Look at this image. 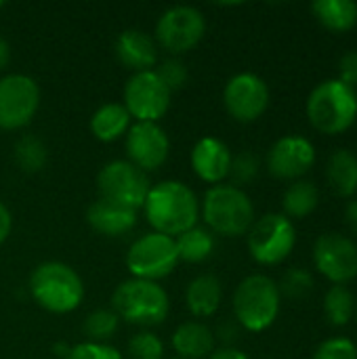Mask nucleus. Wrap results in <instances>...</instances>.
Wrapping results in <instances>:
<instances>
[{
    "instance_id": "nucleus-1",
    "label": "nucleus",
    "mask_w": 357,
    "mask_h": 359,
    "mask_svg": "<svg viewBox=\"0 0 357 359\" xmlns=\"http://www.w3.org/2000/svg\"><path fill=\"white\" fill-rule=\"evenodd\" d=\"M143 210L154 231L170 238L196 227L200 219V202L196 194L181 181H162L151 185Z\"/></svg>"
},
{
    "instance_id": "nucleus-2",
    "label": "nucleus",
    "mask_w": 357,
    "mask_h": 359,
    "mask_svg": "<svg viewBox=\"0 0 357 359\" xmlns=\"http://www.w3.org/2000/svg\"><path fill=\"white\" fill-rule=\"evenodd\" d=\"M29 292L34 301L50 313H69L84 301L82 278L65 263H40L29 276Z\"/></svg>"
},
{
    "instance_id": "nucleus-3",
    "label": "nucleus",
    "mask_w": 357,
    "mask_h": 359,
    "mask_svg": "<svg viewBox=\"0 0 357 359\" xmlns=\"http://www.w3.org/2000/svg\"><path fill=\"white\" fill-rule=\"evenodd\" d=\"M112 311L135 326H158L170 313V299L158 282L130 278L112 294Z\"/></svg>"
},
{
    "instance_id": "nucleus-4",
    "label": "nucleus",
    "mask_w": 357,
    "mask_h": 359,
    "mask_svg": "<svg viewBox=\"0 0 357 359\" xmlns=\"http://www.w3.org/2000/svg\"><path fill=\"white\" fill-rule=\"evenodd\" d=\"M307 118L324 135H341L357 118V95L339 78L320 82L307 97Z\"/></svg>"
},
{
    "instance_id": "nucleus-5",
    "label": "nucleus",
    "mask_w": 357,
    "mask_h": 359,
    "mask_svg": "<svg viewBox=\"0 0 357 359\" xmlns=\"http://www.w3.org/2000/svg\"><path fill=\"white\" fill-rule=\"evenodd\" d=\"M204 223L219 236L236 238L248 233L255 223V206L248 194L236 185H213L200 204Z\"/></svg>"
},
{
    "instance_id": "nucleus-6",
    "label": "nucleus",
    "mask_w": 357,
    "mask_h": 359,
    "mask_svg": "<svg viewBox=\"0 0 357 359\" xmlns=\"http://www.w3.org/2000/svg\"><path fill=\"white\" fill-rule=\"evenodd\" d=\"M280 288L271 278L263 273L244 278L234 292L238 324L248 332L267 330L280 316Z\"/></svg>"
},
{
    "instance_id": "nucleus-7",
    "label": "nucleus",
    "mask_w": 357,
    "mask_h": 359,
    "mask_svg": "<svg viewBox=\"0 0 357 359\" xmlns=\"http://www.w3.org/2000/svg\"><path fill=\"white\" fill-rule=\"evenodd\" d=\"M177 242L170 236L151 231L135 240L126 252V267L133 278L158 282L170 276L179 265Z\"/></svg>"
},
{
    "instance_id": "nucleus-8",
    "label": "nucleus",
    "mask_w": 357,
    "mask_h": 359,
    "mask_svg": "<svg viewBox=\"0 0 357 359\" xmlns=\"http://www.w3.org/2000/svg\"><path fill=\"white\" fill-rule=\"evenodd\" d=\"M246 236L248 252L259 265H280L290 257L297 244L295 223L280 212L257 219Z\"/></svg>"
},
{
    "instance_id": "nucleus-9",
    "label": "nucleus",
    "mask_w": 357,
    "mask_h": 359,
    "mask_svg": "<svg viewBox=\"0 0 357 359\" xmlns=\"http://www.w3.org/2000/svg\"><path fill=\"white\" fill-rule=\"evenodd\" d=\"M97 189H99V198L139 210L145 204L151 183L147 175L135 164H130L128 160H114L99 170Z\"/></svg>"
},
{
    "instance_id": "nucleus-10",
    "label": "nucleus",
    "mask_w": 357,
    "mask_h": 359,
    "mask_svg": "<svg viewBox=\"0 0 357 359\" xmlns=\"http://www.w3.org/2000/svg\"><path fill=\"white\" fill-rule=\"evenodd\" d=\"M40 107V88L32 76L6 74L0 78V130H19Z\"/></svg>"
},
{
    "instance_id": "nucleus-11",
    "label": "nucleus",
    "mask_w": 357,
    "mask_h": 359,
    "mask_svg": "<svg viewBox=\"0 0 357 359\" xmlns=\"http://www.w3.org/2000/svg\"><path fill=\"white\" fill-rule=\"evenodd\" d=\"M206 34V19L202 11L187 4L166 8L156 23L158 42L173 55H181L198 46Z\"/></svg>"
},
{
    "instance_id": "nucleus-12",
    "label": "nucleus",
    "mask_w": 357,
    "mask_h": 359,
    "mask_svg": "<svg viewBox=\"0 0 357 359\" xmlns=\"http://www.w3.org/2000/svg\"><path fill=\"white\" fill-rule=\"evenodd\" d=\"M170 95L156 69L135 72L124 84V107L137 122H158L170 107Z\"/></svg>"
},
{
    "instance_id": "nucleus-13",
    "label": "nucleus",
    "mask_w": 357,
    "mask_h": 359,
    "mask_svg": "<svg viewBox=\"0 0 357 359\" xmlns=\"http://www.w3.org/2000/svg\"><path fill=\"white\" fill-rule=\"evenodd\" d=\"M314 265L335 286H343L357 278V244L337 231L322 233L314 246Z\"/></svg>"
},
{
    "instance_id": "nucleus-14",
    "label": "nucleus",
    "mask_w": 357,
    "mask_h": 359,
    "mask_svg": "<svg viewBox=\"0 0 357 359\" xmlns=\"http://www.w3.org/2000/svg\"><path fill=\"white\" fill-rule=\"evenodd\" d=\"M223 103L238 122H255L269 107V86L257 74H236L223 88Z\"/></svg>"
},
{
    "instance_id": "nucleus-15",
    "label": "nucleus",
    "mask_w": 357,
    "mask_h": 359,
    "mask_svg": "<svg viewBox=\"0 0 357 359\" xmlns=\"http://www.w3.org/2000/svg\"><path fill=\"white\" fill-rule=\"evenodd\" d=\"M128 162L147 170H158L170 154V139L158 122H137L126 130Z\"/></svg>"
},
{
    "instance_id": "nucleus-16",
    "label": "nucleus",
    "mask_w": 357,
    "mask_h": 359,
    "mask_svg": "<svg viewBox=\"0 0 357 359\" xmlns=\"http://www.w3.org/2000/svg\"><path fill=\"white\" fill-rule=\"evenodd\" d=\"M316 164V147L309 139L299 135H286L278 139L267 151V170L278 179L303 177Z\"/></svg>"
},
{
    "instance_id": "nucleus-17",
    "label": "nucleus",
    "mask_w": 357,
    "mask_h": 359,
    "mask_svg": "<svg viewBox=\"0 0 357 359\" xmlns=\"http://www.w3.org/2000/svg\"><path fill=\"white\" fill-rule=\"evenodd\" d=\"M231 158L229 147L221 139L204 137L191 149V168L202 181L219 185L225 177H229Z\"/></svg>"
},
{
    "instance_id": "nucleus-18",
    "label": "nucleus",
    "mask_w": 357,
    "mask_h": 359,
    "mask_svg": "<svg viewBox=\"0 0 357 359\" xmlns=\"http://www.w3.org/2000/svg\"><path fill=\"white\" fill-rule=\"evenodd\" d=\"M86 221L95 231L116 238L128 233L137 225V210L97 198L86 210Z\"/></svg>"
},
{
    "instance_id": "nucleus-19",
    "label": "nucleus",
    "mask_w": 357,
    "mask_h": 359,
    "mask_svg": "<svg viewBox=\"0 0 357 359\" xmlns=\"http://www.w3.org/2000/svg\"><path fill=\"white\" fill-rule=\"evenodd\" d=\"M116 57L133 72H147L158 59V46L149 34L141 29H126L116 40Z\"/></svg>"
},
{
    "instance_id": "nucleus-20",
    "label": "nucleus",
    "mask_w": 357,
    "mask_h": 359,
    "mask_svg": "<svg viewBox=\"0 0 357 359\" xmlns=\"http://www.w3.org/2000/svg\"><path fill=\"white\" fill-rule=\"evenodd\" d=\"M173 349L179 359H208L215 351V334L202 322H185L173 334Z\"/></svg>"
},
{
    "instance_id": "nucleus-21",
    "label": "nucleus",
    "mask_w": 357,
    "mask_h": 359,
    "mask_svg": "<svg viewBox=\"0 0 357 359\" xmlns=\"http://www.w3.org/2000/svg\"><path fill=\"white\" fill-rule=\"evenodd\" d=\"M221 299H223L221 282H219V278H215L210 273L194 278L185 290V305L191 311V316H196V318L215 316L217 309L221 307Z\"/></svg>"
},
{
    "instance_id": "nucleus-22",
    "label": "nucleus",
    "mask_w": 357,
    "mask_h": 359,
    "mask_svg": "<svg viewBox=\"0 0 357 359\" xmlns=\"http://www.w3.org/2000/svg\"><path fill=\"white\" fill-rule=\"evenodd\" d=\"M130 128V114L122 103H103L90 118L93 135L103 141H116Z\"/></svg>"
},
{
    "instance_id": "nucleus-23",
    "label": "nucleus",
    "mask_w": 357,
    "mask_h": 359,
    "mask_svg": "<svg viewBox=\"0 0 357 359\" xmlns=\"http://www.w3.org/2000/svg\"><path fill=\"white\" fill-rule=\"evenodd\" d=\"M316 19L330 32H349L357 25V4L353 0H318L311 4Z\"/></svg>"
},
{
    "instance_id": "nucleus-24",
    "label": "nucleus",
    "mask_w": 357,
    "mask_h": 359,
    "mask_svg": "<svg viewBox=\"0 0 357 359\" xmlns=\"http://www.w3.org/2000/svg\"><path fill=\"white\" fill-rule=\"evenodd\" d=\"M326 177L332 189L343 196L351 198L357 194V156L349 149H337L326 166Z\"/></svg>"
},
{
    "instance_id": "nucleus-25",
    "label": "nucleus",
    "mask_w": 357,
    "mask_h": 359,
    "mask_svg": "<svg viewBox=\"0 0 357 359\" xmlns=\"http://www.w3.org/2000/svg\"><path fill=\"white\" fill-rule=\"evenodd\" d=\"M320 204V191L311 181H295L282 198V206H284V217L292 219H305L309 217Z\"/></svg>"
},
{
    "instance_id": "nucleus-26",
    "label": "nucleus",
    "mask_w": 357,
    "mask_h": 359,
    "mask_svg": "<svg viewBox=\"0 0 357 359\" xmlns=\"http://www.w3.org/2000/svg\"><path fill=\"white\" fill-rule=\"evenodd\" d=\"M175 242H177L179 261H185V263H202L215 250L213 233L204 227H198V225L187 229L185 233L177 236Z\"/></svg>"
},
{
    "instance_id": "nucleus-27",
    "label": "nucleus",
    "mask_w": 357,
    "mask_h": 359,
    "mask_svg": "<svg viewBox=\"0 0 357 359\" xmlns=\"http://www.w3.org/2000/svg\"><path fill=\"white\" fill-rule=\"evenodd\" d=\"M356 299L345 286H332L324 294V316L332 326H347L356 313Z\"/></svg>"
},
{
    "instance_id": "nucleus-28",
    "label": "nucleus",
    "mask_w": 357,
    "mask_h": 359,
    "mask_svg": "<svg viewBox=\"0 0 357 359\" xmlns=\"http://www.w3.org/2000/svg\"><path fill=\"white\" fill-rule=\"evenodd\" d=\"M46 145L36 135H23L15 143V162L23 172H40L46 164Z\"/></svg>"
},
{
    "instance_id": "nucleus-29",
    "label": "nucleus",
    "mask_w": 357,
    "mask_h": 359,
    "mask_svg": "<svg viewBox=\"0 0 357 359\" xmlns=\"http://www.w3.org/2000/svg\"><path fill=\"white\" fill-rule=\"evenodd\" d=\"M118 326H120V318L112 309H97L84 320L82 330L88 337V341L105 343L118 332Z\"/></svg>"
},
{
    "instance_id": "nucleus-30",
    "label": "nucleus",
    "mask_w": 357,
    "mask_h": 359,
    "mask_svg": "<svg viewBox=\"0 0 357 359\" xmlns=\"http://www.w3.org/2000/svg\"><path fill=\"white\" fill-rule=\"evenodd\" d=\"M130 359H162L164 345L154 332H139L128 341Z\"/></svg>"
},
{
    "instance_id": "nucleus-31",
    "label": "nucleus",
    "mask_w": 357,
    "mask_h": 359,
    "mask_svg": "<svg viewBox=\"0 0 357 359\" xmlns=\"http://www.w3.org/2000/svg\"><path fill=\"white\" fill-rule=\"evenodd\" d=\"M259 175V158L252 151H242L236 158H231L229 177L234 179V185H246Z\"/></svg>"
},
{
    "instance_id": "nucleus-32",
    "label": "nucleus",
    "mask_w": 357,
    "mask_h": 359,
    "mask_svg": "<svg viewBox=\"0 0 357 359\" xmlns=\"http://www.w3.org/2000/svg\"><path fill=\"white\" fill-rule=\"evenodd\" d=\"M311 359H357V345L351 339L335 337L324 341Z\"/></svg>"
},
{
    "instance_id": "nucleus-33",
    "label": "nucleus",
    "mask_w": 357,
    "mask_h": 359,
    "mask_svg": "<svg viewBox=\"0 0 357 359\" xmlns=\"http://www.w3.org/2000/svg\"><path fill=\"white\" fill-rule=\"evenodd\" d=\"M278 288H280V294L284 292V294L290 297V299H303L305 294L311 292V288H314V278H311V273L305 271V269H290V271L284 276V280H282V284H280Z\"/></svg>"
},
{
    "instance_id": "nucleus-34",
    "label": "nucleus",
    "mask_w": 357,
    "mask_h": 359,
    "mask_svg": "<svg viewBox=\"0 0 357 359\" xmlns=\"http://www.w3.org/2000/svg\"><path fill=\"white\" fill-rule=\"evenodd\" d=\"M65 359H124L122 353L107 345V343H93V341H86V343H80L76 347H72L67 351Z\"/></svg>"
},
{
    "instance_id": "nucleus-35",
    "label": "nucleus",
    "mask_w": 357,
    "mask_h": 359,
    "mask_svg": "<svg viewBox=\"0 0 357 359\" xmlns=\"http://www.w3.org/2000/svg\"><path fill=\"white\" fill-rule=\"evenodd\" d=\"M156 74L160 76V80L166 84V88L170 93L177 90V88H181L185 84V80H187V67L183 65V61H179L175 57L162 61V65L156 69Z\"/></svg>"
},
{
    "instance_id": "nucleus-36",
    "label": "nucleus",
    "mask_w": 357,
    "mask_h": 359,
    "mask_svg": "<svg viewBox=\"0 0 357 359\" xmlns=\"http://www.w3.org/2000/svg\"><path fill=\"white\" fill-rule=\"evenodd\" d=\"M339 80L347 86H357V50H349L339 61Z\"/></svg>"
},
{
    "instance_id": "nucleus-37",
    "label": "nucleus",
    "mask_w": 357,
    "mask_h": 359,
    "mask_svg": "<svg viewBox=\"0 0 357 359\" xmlns=\"http://www.w3.org/2000/svg\"><path fill=\"white\" fill-rule=\"evenodd\" d=\"M11 227H13L11 212H8V208L0 202V246L6 242V238H8V233H11Z\"/></svg>"
},
{
    "instance_id": "nucleus-38",
    "label": "nucleus",
    "mask_w": 357,
    "mask_h": 359,
    "mask_svg": "<svg viewBox=\"0 0 357 359\" xmlns=\"http://www.w3.org/2000/svg\"><path fill=\"white\" fill-rule=\"evenodd\" d=\"M208 359H250L246 353H242L240 349L236 347H223V349H217L213 351Z\"/></svg>"
},
{
    "instance_id": "nucleus-39",
    "label": "nucleus",
    "mask_w": 357,
    "mask_h": 359,
    "mask_svg": "<svg viewBox=\"0 0 357 359\" xmlns=\"http://www.w3.org/2000/svg\"><path fill=\"white\" fill-rule=\"evenodd\" d=\"M345 223L357 236V200H351L345 208Z\"/></svg>"
},
{
    "instance_id": "nucleus-40",
    "label": "nucleus",
    "mask_w": 357,
    "mask_h": 359,
    "mask_svg": "<svg viewBox=\"0 0 357 359\" xmlns=\"http://www.w3.org/2000/svg\"><path fill=\"white\" fill-rule=\"evenodd\" d=\"M8 59H11V48H8V42H6V40L0 36V69H2V67H6Z\"/></svg>"
},
{
    "instance_id": "nucleus-41",
    "label": "nucleus",
    "mask_w": 357,
    "mask_h": 359,
    "mask_svg": "<svg viewBox=\"0 0 357 359\" xmlns=\"http://www.w3.org/2000/svg\"><path fill=\"white\" fill-rule=\"evenodd\" d=\"M356 313H357V307H356Z\"/></svg>"
},
{
    "instance_id": "nucleus-42",
    "label": "nucleus",
    "mask_w": 357,
    "mask_h": 359,
    "mask_svg": "<svg viewBox=\"0 0 357 359\" xmlns=\"http://www.w3.org/2000/svg\"><path fill=\"white\" fill-rule=\"evenodd\" d=\"M175 359H179V358H175Z\"/></svg>"
}]
</instances>
